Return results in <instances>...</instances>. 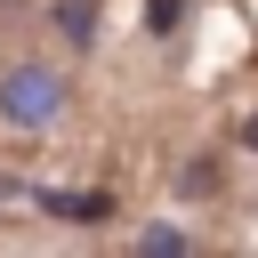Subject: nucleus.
Listing matches in <instances>:
<instances>
[{
  "mask_svg": "<svg viewBox=\"0 0 258 258\" xmlns=\"http://www.w3.org/2000/svg\"><path fill=\"white\" fill-rule=\"evenodd\" d=\"M177 8H185V0H145V16H153V32H169V24H177Z\"/></svg>",
  "mask_w": 258,
  "mask_h": 258,
  "instance_id": "nucleus-4",
  "label": "nucleus"
},
{
  "mask_svg": "<svg viewBox=\"0 0 258 258\" xmlns=\"http://www.w3.org/2000/svg\"><path fill=\"white\" fill-rule=\"evenodd\" d=\"M56 105H64V81H56V73H40V64H16V73H8V89H0V113H8V121H24V129L56 121Z\"/></svg>",
  "mask_w": 258,
  "mask_h": 258,
  "instance_id": "nucleus-1",
  "label": "nucleus"
},
{
  "mask_svg": "<svg viewBox=\"0 0 258 258\" xmlns=\"http://www.w3.org/2000/svg\"><path fill=\"white\" fill-rule=\"evenodd\" d=\"M40 210H48V218H64V226H105V210H113V202H105V194H40Z\"/></svg>",
  "mask_w": 258,
  "mask_h": 258,
  "instance_id": "nucleus-2",
  "label": "nucleus"
},
{
  "mask_svg": "<svg viewBox=\"0 0 258 258\" xmlns=\"http://www.w3.org/2000/svg\"><path fill=\"white\" fill-rule=\"evenodd\" d=\"M56 24H64L73 40H89V0H64V8H56Z\"/></svg>",
  "mask_w": 258,
  "mask_h": 258,
  "instance_id": "nucleus-3",
  "label": "nucleus"
}]
</instances>
